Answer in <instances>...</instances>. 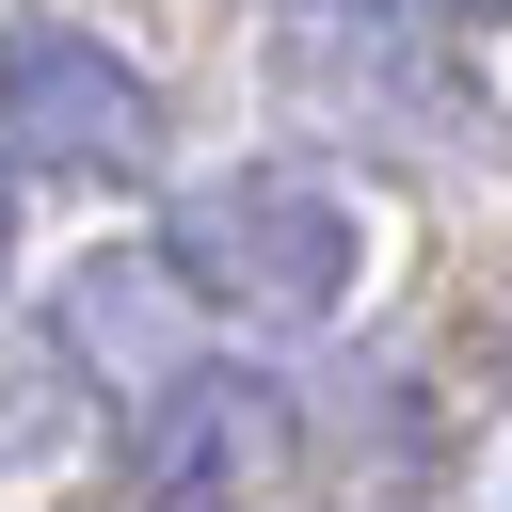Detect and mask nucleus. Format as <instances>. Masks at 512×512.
I'll use <instances>...</instances> for the list:
<instances>
[{"mask_svg":"<svg viewBox=\"0 0 512 512\" xmlns=\"http://www.w3.org/2000/svg\"><path fill=\"white\" fill-rule=\"evenodd\" d=\"M16 224H32V176L0 160V272H16Z\"/></svg>","mask_w":512,"mask_h":512,"instance_id":"nucleus-6","label":"nucleus"},{"mask_svg":"<svg viewBox=\"0 0 512 512\" xmlns=\"http://www.w3.org/2000/svg\"><path fill=\"white\" fill-rule=\"evenodd\" d=\"M48 336H64V368H80V384H128V400H160L176 368H208V352H192V288L160 272V240L80 256V272L48 288Z\"/></svg>","mask_w":512,"mask_h":512,"instance_id":"nucleus-4","label":"nucleus"},{"mask_svg":"<svg viewBox=\"0 0 512 512\" xmlns=\"http://www.w3.org/2000/svg\"><path fill=\"white\" fill-rule=\"evenodd\" d=\"M160 80L96 32V16H48L16 0L0 16V160L16 176H64V192H144L160 176Z\"/></svg>","mask_w":512,"mask_h":512,"instance_id":"nucleus-2","label":"nucleus"},{"mask_svg":"<svg viewBox=\"0 0 512 512\" xmlns=\"http://www.w3.org/2000/svg\"><path fill=\"white\" fill-rule=\"evenodd\" d=\"M352 16H384V32H496L512 0H352Z\"/></svg>","mask_w":512,"mask_h":512,"instance_id":"nucleus-5","label":"nucleus"},{"mask_svg":"<svg viewBox=\"0 0 512 512\" xmlns=\"http://www.w3.org/2000/svg\"><path fill=\"white\" fill-rule=\"evenodd\" d=\"M128 464H144V496H160V512H256V496L304 464V416H288V384H272V368H176V384L144 400Z\"/></svg>","mask_w":512,"mask_h":512,"instance_id":"nucleus-3","label":"nucleus"},{"mask_svg":"<svg viewBox=\"0 0 512 512\" xmlns=\"http://www.w3.org/2000/svg\"><path fill=\"white\" fill-rule=\"evenodd\" d=\"M160 272L192 288V320L304 336V320L352 304V272H368V208H352L320 160H224V176H176V208H160Z\"/></svg>","mask_w":512,"mask_h":512,"instance_id":"nucleus-1","label":"nucleus"}]
</instances>
